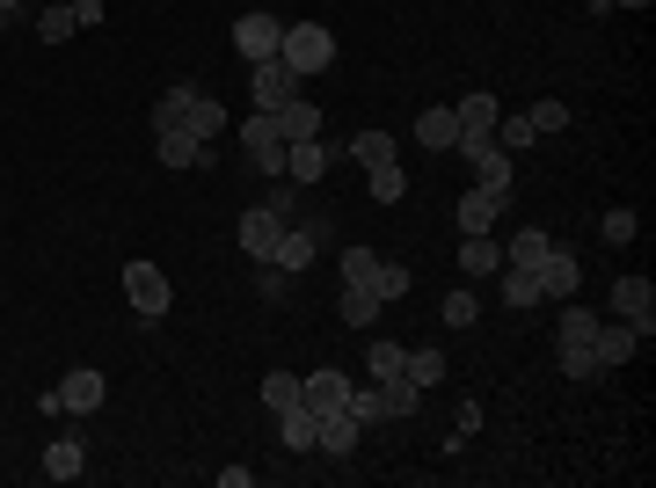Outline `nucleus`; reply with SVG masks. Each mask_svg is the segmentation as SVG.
Returning a JSON list of instances; mask_svg holds the SVG:
<instances>
[{
    "label": "nucleus",
    "mask_w": 656,
    "mask_h": 488,
    "mask_svg": "<svg viewBox=\"0 0 656 488\" xmlns=\"http://www.w3.org/2000/svg\"><path fill=\"white\" fill-rule=\"evenodd\" d=\"M183 132H197V139H219V132H226V102H212L205 88H197V102H190V117H183Z\"/></svg>",
    "instance_id": "29"
},
{
    "label": "nucleus",
    "mask_w": 656,
    "mask_h": 488,
    "mask_svg": "<svg viewBox=\"0 0 656 488\" xmlns=\"http://www.w3.org/2000/svg\"><path fill=\"white\" fill-rule=\"evenodd\" d=\"M73 474H88V452H81V438H59L45 452V481H73Z\"/></svg>",
    "instance_id": "26"
},
{
    "label": "nucleus",
    "mask_w": 656,
    "mask_h": 488,
    "mask_svg": "<svg viewBox=\"0 0 656 488\" xmlns=\"http://www.w3.org/2000/svg\"><path fill=\"white\" fill-rule=\"evenodd\" d=\"M248 161H256V168H263V175H285V147H256V153H248Z\"/></svg>",
    "instance_id": "46"
},
{
    "label": "nucleus",
    "mask_w": 656,
    "mask_h": 488,
    "mask_svg": "<svg viewBox=\"0 0 656 488\" xmlns=\"http://www.w3.org/2000/svg\"><path fill=\"white\" fill-rule=\"evenodd\" d=\"M299 401H307V409L314 415H329V409H343V401H350V372H307V379H299Z\"/></svg>",
    "instance_id": "15"
},
{
    "label": "nucleus",
    "mask_w": 656,
    "mask_h": 488,
    "mask_svg": "<svg viewBox=\"0 0 656 488\" xmlns=\"http://www.w3.org/2000/svg\"><path fill=\"white\" fill-rule=\"evenodd\" d=\"M504 212H510V197L482 190V183H474V190H460V234H488Z\"/></svg>",
    "instance_id": "16"
},
{
    "label": "nucleus",
    "mask_w": 656,
    "mask_h": 488,
    "mask_svg": "<svg viewBox=\"0 0 656 488\" xmlns=\"http://www.w3.org/2000/svg\"><path fill=\"white\" fill-rule=\"evenodd\" d=\"M336 153L343 147H329V139H299V147H285V183H321Z\"/></svg>",
    "instance_id": "14"
},
{
    "label": "nucleus",
    "mask_w": 656,
    "mask_h": 488,
    "mask_svg": "<svg viewBox=\"0 0 656 488\" xmlns=\"http://www.w3.org/2000/svg\"><path fill=\"white\" fill-rule=\"evenodd\" d=\"M15 15H23V0H0V29L15 23Z\"/></svg>",
    "instance_id": "47"
},
{
    "label": "nucleus",
    "mask_w": 656,
    "mask_h": 488,
    "mask_svg": "<svg viewBox=\"0 0 656 488\" xmlns=\"http://www.w3.org/2000/svg\"><path fill=\"white\" fill-rule=\"evenodd\" d=\"M372 292H380V299H409V263H387V255H380V277H372Z\"/></svg>",
    "instance_id": "39"
},
{
    "label": "nucleus",
    "mask_w": 656,
    "mask_h": 488,
    "mask_svg": "<svg viewBox=\"0 0 656 488\" xmlns=\"http://www.w3.org/2000/svg\"><path fill=\"white\" fill-rule=\"evenodd\" d=\"M525 117H533V132H540V139H555V132H569V102H555V96H540L533 110H525Z\"/></svg>",
    "instance_id": "32"
},
{
    "label": "nucleus",
    "mask_w": 656,
    "mask_h": 488,
    "mask_svg": "<svg viewBox=\"0 0 656 488\" xmlns=\"http://www.w3.org/2000/svg\"><path fill=\"white\" fill-rule=\"evenodd\" d=\"M256 292H263V299H285V292H292V270L263 263V270H256Z\"/></svg>",
    "instance_id": "43"
},
{
    "label": "nucleus",
    "mask_w": 656,
    "mask_h": 488,
    "mask_svg": "<svg viewBox=\"0 0 656 488\" xmlns=\"http://www.w3.org/2000/svg\"><path fill=\"white\" fill-rule=\"evenodd\" d=\"M51 393H59V415H96L110 387H102V372H88V365H81V372H66V379H59Z\"/></svg>",
    "instance_id": "11"
},
{
    "label": "nucleus",
    "mask_w": 656,
    "mask_h": 488,
    "mask_svg": "<svg viewBox=\"0 0 656 488\" xmlns=\"http://www.w3.org/2000/svg\"><path fill=\"white\" fill-rule=\"evenodd\" d=\"M321 241H329V220H292L285 234H277V255H270V263L299 277V270H314V263H321Z\"/></svg>",
    "instance_id": "2"
},
{
    "label": "nucleus",
    "mask_w": 656,
    "mask_h": 488,
    "mask_svg": "<svg viewBox=\"0 0 656 488\" xmlns=\"http://www.w3.org/2000/svg\"><path fill=\"white\" fill-rule=\"evenodd\" d=\"M277 45H285V23L263 15V8H248L242 23H234V51H242L248 66H256V59H277Z\"/></svg>",
    "instance_id": "5"
},
{
    "label": "nucleus",
    "mask_w": 656,
    "mask_h": 488,
    "mask_svg": "<svg viewBox=\"0 0 656 488\" xmlns=\"http://www.w3.org/2000/svg\"><path fill=\"white\" fill-rule=\"evenodd\" d=\"M314 430H321V415L307 409V401L277 409V438H285V452H314Z\"/></svg>",
    "instance_id": "19"
},
{
    "label": "nucleus",
    "mask_w": 656,
    "mask_h": 488,
    "mask_svg": "<svg viewBox=\"0 0 656 488\" xmlns=\"http://www.w3.org/2000/svg\"><path fill=\"white\" fill-rule=\"evenodd\" d=\"M453 139H460V117L453 110H423L416 117V147L423 153H453Z\"/></svg>",
    "instance_id": "21"
},
{
    "label": "nucleus",
    "mask_w": 656,
    "mask_h": 488,
    "mask_svg": "<svg viewBox=\"0 0 656 488\" xmlns=\"http://www.w3.org/2000/svg\"><path fill=\"white\" fill-rule=\"evenodd\" d=\"M124 299H132L139 321H161L175 292H169V277H161V263H124Z\"/></svg>",
    "instance_id": "3"
},
{
    "label": "nucleus",
    "mask_w": 656,
    "mask_h": 488,
    "mask_svg": "<svg viewBox=\"0 0 656 488\" xmlns=\"http://www.w3.org/2000/svg\"><path fill=\"white\" fill-rule=\"evenodd\" d=\"M533 277H540V299H577V285H583V270H577L569 248H547Z\"/></svg>",
    "instance_id": "13"
},
{
    "label": "nucleus",
    "mask_w": 656,
    "mask_h": 488,
    "mask_svg": "<svg viewBox=\"0 0 656 488\" xmlns=\"http://www.w3.org/2000/svg\"><path fill=\"white\" fill-rule=\"evenodd\" d=\"M292 66L285 59H256V66H248V102H256V110H285L292 102Z\"/></svg>",
    "instance_id": "8"
},
{
    "label": "nucleus",
    "mask_w": 656,
    "mask_h": 488,
    "mask_svg": "<svg viewBox=\"0 0 656 488\" xmlns=\"http://www.w3.org/2000/svg\"><path fill=\"white\" fill-rule=\"evenodd\" d=\"M555 248V234L547 226H525V234H510L504 241V263H518V270H540V255Z\"/></svg>",
    "instance_id": "25"
},
{
    "label": "nucleus",
    "mask_w": 656,
    "mask_h": 488,
    "mask_svg": "<svg viewBox=\"0 0 656 488\" xmlns=\"http://www.w3.org/2000/svg\"><path fill=\"white\" fill-rule=\"evenodd\" d=\"M372 277H380V255H372V248H343V285H372Z\"/></svg>",
    "instance_id": "36"
},
{
    "label": "nucleus",
    "mask_w": 656,
    "mask_h": 488,
    "mask_svg": "<svg viewBox=\"0 0 656 488\" xmlns=\"http://www.w3.org/2000/svg\"><path fill=\"white\" fill-rule=\"evenodd\" d=\"M606 241H612V248L634 241V212H628V204H612V212H606Z\"/></svg>",
    "instance_id": "44"
},
{
    "label": "nucleus",
    "mask_w": 656,
    "mask_h": 488,
    "mask_svg": "<svg viewBox=\"0 0 656 488\" xmlns=\"http://www.w3.org/2000/svg\"><path fill=\"white\" fill-rule=\"evenodd\" d=\"M270 117H277V139H285V147H299V139H321V110H314V102H299V96H292L285 110H270Z\"/></svg>",
    "instance_id": "18"
},
{
    "label": "nucleus",
    "mask_w": 656,
    "mask_h": 488,
    "mask_svg": "<svg viewBox=\"0 0 656 488\" xmlns=\"http://www.w3.org/2000/svg\"><path fill=\"white\" fill-rule=\"evenodd\" d=\"M453 117H460V139H453V153H474L488 139V132H496V117H504V102L488 96V88H474V96L460 102V110H453Z\"/></svg>",
    "instance_id": "7"
},
{
    "label": "nucleus",
    "mask_w": 656,
    "mask_h": 488,
    "mask_svg": "<svg viewBox=\"0 0 656 488\" xmlns=\"http://www.w3.org/2000/svg\"><path fill=\"white\" fill-rule=\"evenodd\" d=\"M612 8H649V0H612Z\"/></svg>",
    "instance_id": "48"
},
{
    "label": "nucleus",
    "mask_w": 656,
    "mask_h": 488,
    "mask_svg": "<svg viewBox=\"0 0 656 488\" xmlns=\"http://www.w3.org/2000/svg\"><path fill=\"white\" fill-rule=\"evenodd\" d=\"M343 161H358V168H387V161H394V132H350Z\"/></svg>",
    "instance_id": "22"
},
{
    "label": "nucleus",
    "mask_w": 656,
    "mask_h": 488,
    "mask_svg": "<svg viewBox=\"0 0 656 488\" xmlns=\"http://www.w3.org/2000/svg\"><path fill=\"white\" fill-rule=\"evenodd\" d=\"M401 190H409V175H401V161H387V168H372V204H401Z\"/></svg>",
    "instance_id": "38"
},
{
    "label": "nucleus",
    "mask_w": 656,
    "mask_h": 488,
    "mask_svg": "<svg viewBox=\"0 0 656 488\" xmlns=\"http://www.w3.org/2000/svg\"><path fill=\"white\" fill-rule=\"evenodd\" d=\"M372 387H380L387 415H416V409H423V387H416L409 372H394V379H372Z\"/></svg>",
    "instance_id": "27"
},
{
    "label": "nucleus",
    "mask_w": 656,
    "mask_h": 488,
    "mask_svg": "<svg viewBox=\"0 0 656 488\" xmlns=\"http://www.w3.org/2000/svg\"><path fill=\"white\" fill-rule=\"evenodd\" d=\"M256 147H285V139H277V117H270V110L242 117V153H256Z\"/></svg>",
    "instance_id": "34"
},
{
    "label": "nucleus",
    "mask_w": 656,
    "mask_h": 488,
    "mask_svg": "<svg viewBox=\"0 0 656 488\" xmlns=\"http://www.w3.org/2000/svg\"><path fill=\"white\" fill-rule=\"evenodd\" d=\"M555 336H561V342H591V336H598V306L569 299V306H561V321H555Z\"/></svg>",
    "instance_id": "30"
},
{
    "label": "nucleus",
    "mask_w": 656,
    "mask_h": 488,
    "mask_svg": "<svg viewBox=\"0 0 656 488\" xmlns=\"http://www.w3.org/2000/svg\"><path fill=\"white\" fill-rule=\"evenodd\" d=\"M496 292H504V306L525 314V306H540V277H533V270H518V263H504V270H496Z\"/></svg>",
    "instance_id": "23"
},
{
    "label": "nucleus",
    "mask_w": 656,
    "mask_h": 488,
    "mask_svg": "<svg viewBox=\"0 0 656 488\" xmlns=\"http://www.w3.org/2000/svg\"><path fill=\"white\" fill-rule=\"evenodd\" d=\"M482 321V292H453L445 299V328H474Z\"/></svg>",
    "instance_id": "40"
},
{
    "label": "nucleus",
    "mask_w": 656,
    "mask_h": 488,
    "mask_svg": "<svg viewBox=\"0 0 656 488\" xmlns=\"http://www.w3.org/2000/svg\"><path fill=\"white\" fill-rule=\"evenodd\" d=\"M190 102H197V88H190V80H175L169 96L153 102V132H175V124L190 117Z\"/></svg>",
    "instance_id": "28"
},
{
    "label": "nucleus",
    "mask_w": 656,
    "mask_h": 488,
    "mask_svg": "<svg viewBox=\"0 0 656 488\" xmlns=\"http://www.w3.org/2000/svg\"><path fill=\"white\" fill-rule=\"evenodd\" d=\"M277 59H285L299 80H307V74H329V66H336V37H329L321 23H285V45H277Z\"/></svg>",
    "instance_id": "1"
},
{
    "label": "nucleus",
    "mask_w": 656,
    "mask_h": 488,
    "mask_svg": "<svg viewBox=\"0 0 656 488\" xmlns=\"http://www.w3.org/2000/svg\"><path fill=\"white\" fill-rule=\"evenodd\" d=\"M153 153H161V168L169 175H190V168H212V139H197V132H153Z\"/></svg>",
    "instance_id": "4"
},
{
    "label": "nucleus",
    "mask_w": 656,
    "mask_h": 488,
    "mask_svg": "<svg viewBox=\"0 0 656 488\" xmlns=\"http://www.w3.org/2000/svg\"><path fill=\"white\" fill-rule=\"evenodd\" d=\"M314 452H329V460H350V452H358V423H350L343 409H329V415H321V430H314Z\"/></svg>",
    "instance_id": "20"
},
{
    "label": "nucleus",
    "mask_w": 656,
    "mask_h": 488,
    "mask_svg": "<svg viewBox=\"0 0 656 488\" xmlns=\"http://www.w3.org/2000/svg\"><path fill=\"white\" fill-rule=\"evenodd\" d=\"M73 8V29H96L102 23V0H66Z\"/></svg>",
    "instance_id": "45"
},
{
    "label": "nucleus",
    "mask_w": 656,
    "mask_h": 488,
    "mask_svg": "<svg viewBox=\"0 0 656 488\" xmlns=\"http://www.w3.org/2000/svg\"><path fill=\"white\" fill-rule=\"evenodd\" d=\"M467 168H474V183H482V190H496V197L518 190V168H510V153L496 147V139H482V147L467 153Z\"/></svg>",
    "instance_id": "10"
},
{
    "label": "nucleus",
    "mask_w": 656,
    "mask_h": 488,
    "mask_svg": "<svg viewBox=\"0 0 656 488\" xmlns=\"http://www.w3.org/2000/svg\"><path fill=\"white\" fill-rule=\"evenodd\" d=\"M460 270L467 277H496L504 270V241L496 234H460Z\"/></svg>",
    "instance_id": "17"
},
{
    "label": "nucleus",
    "mask_w": 656,
    "mask_h": 488,
    "mask_svg": "<svg viewBox=\"0 0 656 488\" xmlns=\"http://www.w3.org/2000/svg\"><path fill=\"white\" fill-rule=\"evenodd\" d=\"M37 37H45V45H66V37H81V29H73V8H66V0L37 15Z\"/></svg>",
    "instance_id": "37"
},
{
    "label": "nucleus",
    "mask_w": 656,
    "mask_h": 488,
    "mask_svg": "<svg viewBox=\"0 0 656 488\" xmlns=\"http://www.w3.org/2000/svg\"><path fill=\"white\" fill-rule=\"evenodd\" d=\"M285 212H270V204H248L242 212V226H234V241L248 248V255H256V263H270V255H277V234H285Z\"/></svg>",
    "instance_id": "6"
},
{
    "label": "nucleus",
    "mask_w": 656,
    "mask_h": 488,
    "mask_svg": "<svg viewBox=\"0 0 656 488\" xmlns=\"http://www.w3.org/2000/svg\"><path fill=\"white\" fill-rule=\"evenodd\" d=\"M612 321H628L642 336L656 328V285L649 277H620V285H612Z\"/></svg>",
    "instance_id": "9"
},
{
    "label": "nucleus",
    "mask_w": 656,
    "mask_h": 488,
    "mask_svg": "<svg viewBox=\"0 0 656 488\" xmlns=\"http://www.w3.org/2000/svg\"><path fill=\"white\" fill-rule=\"evenodd\" d=\"M401 372H409L416 387L431 393V387H437V379H445V358H437V350H409V358H401Z\"/></svg>",
    "instance_id": "33"
},
{
    "label": "nucleus",
    "mask_w": 656,
    "mask_h": 488,
    "mask_svg": "<svg viewBox=\"0 0 656 488\" xmlns=\"http://www.w3.org/2000/svg\"><path fill=\"white\" fill-rule=\"evenodd\" d=\"M263 401H270V409H292V401H299V379H292V372H270V379H263Z\"/></svg>",
    "instance_id": "42"
},
{
    "label": "nucleus",
    "mask_w": 656,
    "mask_h": 488,
    "mask_svg": "<svg viewBox=\"0 0 656 488\" xmlns=\"http://www.w3.org/2000/svg\"><path fill=\"white\" fill-rule=\"evenodd\" d=\"M561 372H569V379H598V358H591V342H561Z\"/></svg>",
    "instance_id": "41"
},
{
    "label": "nucleus",
    "mask_w": 656,
    "mask_h": 488,
    "mask_svg": "<svg viewBox=\"0 0 656 488\" xmlns=\"http://www.w3.org/2000/svg\"><path fill=\"white\" fill-rule=\"evenodd\" d=\"M634 350H642V328H628V321H598V336H591V358H598V372L628 365Z\"/></svg>",
    "instance_id": "12"
},
{
    "label": "nucleus",
    "mask_w": 656,
    "mask_h": 488,
    "mask_svg": "<svg viewBox=\"0 0 656 488\" xmlns=\"http://www.w3.org/2000/svg\"><path fill=\"white\" fill-rule=\"evenodd\" d=\"M488 139H496V147H504L510 161H518V153H525V147H540L533 117H496V132H488Z\"/></svg>",
    "instance_id": "31"
},
{
    "label": "nucleus",
    "mask_w": 656,
    "mask_h": 488,
    "mask_svg": "<svg viewBox=\"0 0 656 488\" xmlns=\"http://www.w3.org/2000/svg\"><path fill=\"white\" fill-rule=\"evenodd\" d=\"M401 358H409V342H372V350H364V365H372V379H394V372H401Z\"/></svg>",
    "instance_id": "35"
},
{
    "label": "nucleus",
    "mask_w": 656,
    "mask_h": 488,
    "mask_svg": "<svg viewBox=\"0 0 656 488\" xmlns=\"http://www.w3.org/2000/svg\"><path fill=\"white\" fill-rule=\"evenodd\" d=\"M380 306H387V299L372 292V285H343V299H336V314L350 321V328H372V321H380Z\"/></svg>",
    "instance_id": "24"
}]
</instances>
